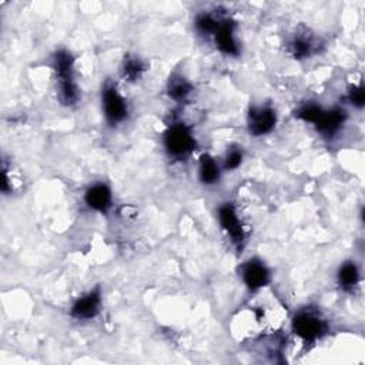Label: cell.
<instances>
[{"instance_id":"obj_11","label":"cell","mask_w":365,"mask_h":365,"mask_svg":"<svg viewBox=\"0 0 365 365\" xmlns=\"http://www.w3.org/2000/svg\"><path fill=\"white\" fill-rule=\"evenodd\" d=\"M84 202L88 208L97 212H107L111 208L113 195L108 185L103 182H97L90 185L84 192Z\"/></svg>"},{"instance_id":"obj_14","label":"cell","mask_w":365,"mask_h":365,"mask_svg":"<svg viewBox=\"0 0 365 365\" xmlns=\"http://www.w3.org/2000/svg\"><path fill=\"white\" fill-rule=\"evenodd\" d=\"M288 50L294 58H305V57L311 56V53L314 50V41H312L311 36L295 34L291 38V41L288 43Z\"/></svg>"},{"instance_id":"obj_2","label":"cell","mask_w":365,"mask_h":365,"mask_svg":"<svg viewBox=\"0 0 365 365\" xmlns=\"http://www.w3.org/2000/svg\"><path fill=\"white\" fill-rule=\"evenodd\" d=\"M53 68L58 84V98L64 106H73L78 101V88L74 80V60L67 50L56 51Z\"/></svg>"},{"instance_id":"obj_6","label":"cell","mask_w":365,"mask_h":365,"mask_svg":"<svg viewBox=\"0 0 365 365\" xmlns=\"http://www.w3.org/2000/svg\"><path fill=\"white\" fill-rule=\"evenodd\" d=\"M217 218L221 230L230 238L231 244L235 245L237 248H241L245 241V230L234 204L231 202L221 204L217 211Z\"/></svg>"},{"instance_id":"obj_16","label":"cell","mask_w":365,"mask_h":365,"mask_svg":"<svg viewBox=\"0 0 365 365\" xmlns=\"http://www.w3.org/2000/svg\"><path fill=\"white\" fill-rule=\"evenodd\" d=\"M220 17H217L215 14L212 13H200L197 17H195V21H194V26H195V30L202 34V36H212L214 31L217 30L218 24H220Z\"/></svg>"},{"instance_id":"obj_9","label":"cell","mask_w":365,"mask_h":365,"mask_svg":"<svg viewBox=\"0 0 365 365\" xmlns=\"http://www.w3.org/2000/svg\"><path fill=\"white\" fill-rule=\"evenodd\" d=\"M235 23L231 19H221L217 30L211 36L215 47L225 56H238L240 47L235 36Z\"/></svg>"},{"instance_id":"obj_19","label":"cell","mask_w":365,"mask_h":365,"mask_svg":"<svg viewBox=\"0 0 365 365\" xmlns=\"http://www.w3.org/2000/svg\"><path fill=\"white\" fill-rule=\"evenodd\" d=\"M349 101L356 106V107H362L364 104V87L362 84L359 86H354L351 90H349Z\"/></svg>"},{"instance_id":"obj_15","label":"cell","mask_w":365,"mask_h":365,"mask_svg":"<svg viewBox=\"0 0 365 365\" xmlns=\"http://www.w3.org/2000/svg\"><path fill=\"white\" fill-rule=\"evenodd\" d=\"M191 90H192V86L190 84V81L178 74L170 78L168 87H167L168 96L174 101H184L191 94Z\"/></svg>"},{"instance_id":"obj_13","label":"cell","mask_w":365,"mask_h":365,"mask_svg":"<svg viewBox=\"0 0 365 365\" xmlns=\"http://www.w3.org/2000/svg\"><path fill=\"white\" fill-rule=\"evenodd\" d=\"M336 279L342 289H345V291L354 289V287H356L359 282V269H358L356 264L352 261L344 262L338 269Z\"/></svg>"},{"instance_id":"obj_4","label":"cell","mask_w":365,"mask_h":365,"mask_svg":"<svg viewBox=\"0 0 365 365\" xmlns=\"http://www.w3.org/2000/svg\"><path fill=\"white\" fill-rule=\"evenodd\" d=\"M164 148L170 157L184 158L195 148L192 130L184 123H174L167 127L164 137Z\"/></svg>"},{"instance_id":"obj_18","label":"cell","mask_w":365,"mask_h":365,"mask_svg":"<svg viewBox=\"0 0 365 365\" xmlns=\"http://www.w3.org/2000/svg\"><path fill=\"white\" fill-rule=\"evenodd\" d=\"M244 160V153L241 148L235 147V148H231L227 154H225V158H224V168L227 171H234L237 170L241 163Z\"/></svg>"},{"instance_id":"obj_12","label":"cell","mask_w":365,"mask_h":365,"mask_svg":"<svg viewBox=\"0 0 365 365\" xmlns=\"http://www.w3.org/2000/svg\"><path fill=\"white\" fill-rule=\"evenodd\" d=\"M198 177H200V181L205 185H214L220 181L221 170H220V165L217 164V161L211 155L202 154L200 157Z\"/></svg>"},{"instance_id":"obj_17","label":"cell","mask_w":365,"mask_h":365,"mask_svg":"<svg viewBox=\"0 0 365 365\" xmlns=\"http://www.w3.org/2000/svg\"><path fill=\"white\" fill-rule=\"evenodd\" d=\"M144 70H145L144 63L135 56L125 57L123 61V66H121V74L128 81H135L137 78H140Z\"/></svg>"},{"instance_id":"obj_7","label":"cell","mask_w":365,"mask_h":365,"mask_svg":"<svg viewBox=\"0 0 365 365\" xmlns=\"http://www.w3.org/2000/svg\"><path fill=\"white\" fill-rule=\"evenodd\" d=\"M247 124L250 134L255 137L271 133L277 124V113L269 106H254L247 115Z\"/></svg>"},{"instance_id":"obj_8","label":"cell","mask_w":365,"mask_h":365,"mask_svg":"<svg viewBox=\"0 0 365 365\" xmlns=\"http://www.w3.org/2000/svg\"><path fill=\"white\" fill-rule=\"evenodd\" d=\"M240 275L244 285L255 292L267 287L271 281V274L268 267L259 259H248L240 267Z\"/></svg>"},{"instance_id":"obj_5","label":"cell","mask_w":365,"mask_h":365,"mask_svg":"<svg viewBox=\"0 0 365 365\" xmlns=\"http://www.w3.org/2000/svg\"><path fill=\"white\" fill-rule=\"evenodd\" d=\"M101 108L104 118L110 125L121 124L128 117L127 100L113 83H106L101 90Z\"/></svg>"},{"instance_id":"obj_1","label":"cell","mask_w":365,"mask_h":365,"mask_svg":"<svg viewBox=\"0 0 365 365\" xmlns=\"http://www.w3.org/2000/svg\"><path fill=\"white\" fill-rule=\"evenodd\" d=\"M297 117L314 124L322 135L332 137L344 125L346 114L341 108H324L318 104H305L297 111Z\"/></svg>"},{"instance_id":"obj_10","label":"cell","mask_w":365,"mask_h":365,"mask_svg":"<svg viewBox=\"0 0 365 365\" xmlns=\"http://www.w3.org/2000/svg\"><path fill=\"white\" fill-rule=\"evenodd\" d=\"M100 305H101V292L98 288H96L78 297L74 301L71 307V315L77 319H91L98 314Z\"/></svg>"},{"instance_id":"obj_3","label":"cell","mask_w":365,"mask_h":365,"mask_svg":"<svg viewBox=\"0 0 365 365\" xmlns=\"http://www.w3.org/2000/svg\"><path fill=\"white\" fill-rule=\"evenodd\" d=\"M291 327L294 334L307 344L321 339L328 329L327 321L314 309H301L297 312L292 318Z\"/></svg>"}]
</instances>
